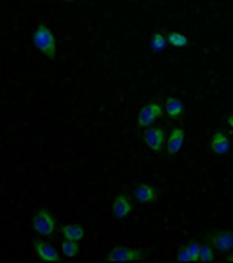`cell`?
<instances>
[{
	"label": "cell",
	"mask_w": 233,
	"mask_h": 263,
	"mask_svg": "<svg viewBox=\"0 0 233 263\" xmlns=\"http://www.w3.org/2000/svg\"><path fill=\"white\" fill-rule=\"evenodd\" d=\"M31 42H33V46L37 47L44 56L49 58V60H54L56 58V51H57L56 37L46 23H40L37 26V30L31 35Z\"/></svg>",
	"instance_id": "6da1fadb"
},
{
	"label": "cell",
	"mask_w": 233,
	"mask_h": 263,
	"mask_svg": "<svg viewBox=\"0 0 233 263\" xmlns=\"http://www.w3.org/2000/svg\"><path fill=\"white\" fill-rule=\"evenodd\" d=\"M31 227H33V230L37 232L38 235H42V237H51L57 229L56 216L52 215L51 209L42 208V209H38L37 215L31 220Z\"/></svg>",
	"instance_id": "7a4b0ae2"
},
{
	"label": "cell",
	"mask_w": 233,
	"mask_h": 263,
	"mask_svg": "<svg viewBox=\"0 0 233 263\" xmlns=\"http://www.w3.org/2000/svg\"><path fill=\"white\" fill-rule=\"evenodd\" d=\"M162 115H164V106L160 105L159 101L151 100V101H148L146 105L141 106L140 114H138L136 124H138V127H141V129L150 127V126H153Z\"/></svg>",
	"instance_id": "3957f363"
},
{
	"label": "cell",
	"mask_w": 233,
	"mask_h": 263,
	"mask_svg": "<svg viewBox=\"0 0 233 263\" xmlns=\"http://www.w3.org/2000/svg\"><path fill=\"white\" fill-rule=\"evenodd\" d=\"M146 258L143 249L116 246L108 253V261H143Z\"/></svg>",
	"instance_id": "277c9868"
},
{
	"label": "cell",
	"mask_w": 233,
	"mask_h": 263,
	"mask_svg": "<svg viewBox=\"0 0 233 263\" xmlns=\"http://www.w3.org/2000/svg\"><path fill=\"white\" fill-rule=\"evenodd\" d=\"M165 131L159 126H150L145 131V145L150 148L153 154H160L165 146Z\"/></svg>",
	"instance_id": "5b68a950"
},
{
	"label": "cell",
	"mask_w": 233,
	"mask_h": 263,
	"mask_svg": "<svg viewBox=\"0 0 233 263\" xmlns=\"http://www.w3.org/2000/svg\"><path fill=\"white\" fill-rule=\"evenodd\" d=\"M207 240L210 246L219 253L226 255V253L233 251V230H221L216 232V234H210Z\"/></svg>",
	"instance_id": "8992f818"
},
{
	"label": "cell",
	"mask_w": 233,
	"mask_h": 263,
	"mask_svg": "<svg viewBox=\"0 0 233 263\" xmlns=\"http://www.w3.org/2000/svg\"><path fill=\"white\" fill-rule=\"evenodd\" d=\"M209 150L212 152L214 155L225 157V155L230 154V150H231V140L223 131H216L209 140Z\"/></svg>",
	"instance_id": "52a82bcc"
},
{
	"label": "cell",
	"mask_w": 233,
	"mask_h": 263,
	"mask_svg": "<svg viewBox=\"0 0 233 263\" xmlns=\"http://www.w3.org/2000/svg\"><path fill=\"white\" fill-rule=\"evenodd\" d=\"M183 143H185V129L181 126L172 127L167 136V140H165V152H167L169 157L178 155L183 148Z\"/></svg>",
	"instance_id": "ba28073f"
},
{
	"label": "cell",
	"mask_w": 233,
	"mask_h": 263,
	"mask_svg": "<svg viewBox=\"0 0 233 263\" xmlns=\"http://www.w3.org/2000/svg\"><path fill=\"white\" fill-rule=\"evenodd\" d=\"M35 255H37L38 260L44 261V263L61 261L60 253H57L49 242H44V240H35Z\"/></svg>",
	"instance_id": "9c48e42d"
},
{
	"label": "cell",
	"mask_w": 233,
	"mask_h": 263,
	"mask_svg": "<svg viewBox=\"0 0 233 263\" xmlns=\"http://www.w3.org/2000/svg\"><path fill=\"white\" fill-rule=\"evenodd\" d=\"M111 213L116 220H124L132 213V202L129 199V195L125 194H119L113 200V206H111Z\"/></svg>",
	"instance_id": "30bf717a"
},
{
	"label": "cell",
	"mask_w": 233,
	"mask_h": 263,
	"mask_svg": "<svg viewBox=\"0 0 233 263\" xmlns=\"http://www.w3.org/2000/svg\"><path fill=\"white\" fill-rule=\"evenodd\" d=\"M132 194H134V197L140 200V202L150 204V202H155V200H157L159 192H157L155 186L150 185V183H138L136 186H134Z\"/></svg>",
	"instance_id": "8fae6325"
},
{
	"label": "cell",
	"mask_w": 233,
	"mask_h": 263,
	"mask_svg": "<svg viewBox=\"0 0 233 263\" xmlns=\"http://www.w3.org/2000/svg\"><path fill=\"white\" fill-rule=\"evenodd\" d=\"M164 114L167 115L169 119L179 120L185 115V105H183V101L179 100L178 96H169L164 105Z\"/></svg>",
	"instance_id": "7c38bea8"
},
{
	"label": "cell",
	"mask_w": 233,
	"mask_h": 263,
	"mask_svg": "<svg viewBox=\"0 0 233 263\" xmlns=\"http://www.w3.org/2000/svg\"><path fill=\"white\" fill-rule=\"evenodd\" d=\"M61 234L65 239H71V240L80 242V240L86 237V229L79 223H66L61 227Z\"/></svg>",
	"instance_id": "4fadbf2b"
},
{
	"label": "cell",
	"mask_w": 233,
	"mask_h": 263,
	"mask_svg": "<svg viewBox=\"0 0 233 263\" xmlns=\"http://www.w3.org/2000/svg\"><path fill=\"white\" fill-rule=\"evenodd\" d=\"M165 37H167V46H171L174 49L186 47L188 44H190V39L181 32H169V33H165Z\"/></svg>",
	"instance_id": "5bb4252c"
},
{
	"label": "cell",
	"mask_w": 233,
	"mask_h": 263,
	"mask_svg": "<svg viewBox=\"0 0 233 263\" xmlns=\"http://www.w3.org/2000/svg\"><path fill=\"white\" fill-rule=\"evenodd\" d=\"M167 47V37L162 32H155L150 39V49L153 52H162Z\"/></svg>",
	"instance_id": "9a60e30c"
},
{
	"label": "cell",
	"mask_w": 233,
	"mask_h": 263,
	"mask_svg": "<svg viewBox=\"0 0 233 263\" xmlns=\"http://www.w3.org/2000/svg\"><path fill=\"white\" fill-rule=\"evenodd\" d=\"M61 251H63V256L66 258H73L79 255L80 248H79V242L77 240H71V239H65L61 244Z\"/></svg>",
	"instance_id": "2e32d148"
},
{
	"label": "cell",
	"mask_w": 233,
	"mask_h": 263,
	"mask_svg": "<svg viewBox=\"0 0 233 263\" xmlns=\"http://www.w3.org/2000/svg\"><path fill=\"white\" fill-rule=\"evenodd\" d=\"M216 260V255H214V248L210 244H200V261L210 263Z\"/></svg>",
	"instance_id": "e0dca14e"
},
{
	"label": "cell",
	"mask_w": 233,
	"mask_h": 263,
	"mask_svg": "<svg viewBox=\"0 0 233 263\" xmlns=\"http://www.w3.org/2000/svg\"><path fill=\"white\" fill-rule=\"evenodd\" d=\"M188 249H190L191 261H200V242H197V240H191V242L188 244Z\"/></svg>",
	"instance_id": "ac0fdd59"
},
{
	"label": "cell",
	"mask_w": 233,
	"mask_h": 263,
	"mask_svg": "<svg viewBox=\"0 0 233 263\" xmlns=\"http://www.w3.org/2000/svg\"><path fill=\"white\" fill-rule=\"evenodd\" d=\"M178 261H191V255H190V249H188V244L178 249Z\"/></svg>",
	"instance_id": "d6986e66"
},
{
	"label": "cell",
	"mask_w": 233,
	"mask_h": 263,
	"mask_svg": "<svg viewBox=\"0 0 233 263\" xmlns=\"http://www.w3.org/2000/svg\"><path fill=\"white\" fill-rule=\"evenodd\" d=\"M226 124L230 126V129L233 131V114H231V115H228V117H226Z\"/></svg>",
	"instance_id": "ffe728a7"
},
{
	"label": "cell",
	"mask_w": 233,
	"mask_h": 263,
	"mask_svg": "<svg viewBox=\"0 0 233 263\" xmlns=\"http://www.w3.org/2000/svg\"><path fill=\"white\" fill-rule=\"evenodd\" d=\"M226 261H231V263H233V251L226 253Z\"/></svg>",
	"instance_id": "44dd1931"
},
{
	"label": "cell",
	"mask_w": 233,
	"mask_h": 263,
	"mask_svg": "<svg viewBox=\"0 0 233 263\" xmlns=\"http://www.w3.org/2000/svg\"><path fill=\"white\" fill-rule=\"evenodd\" d=\"M66 2H77V0H66Z\"/></svg>",
	"instance_id": "7402d4cb"
}]
</instances>
